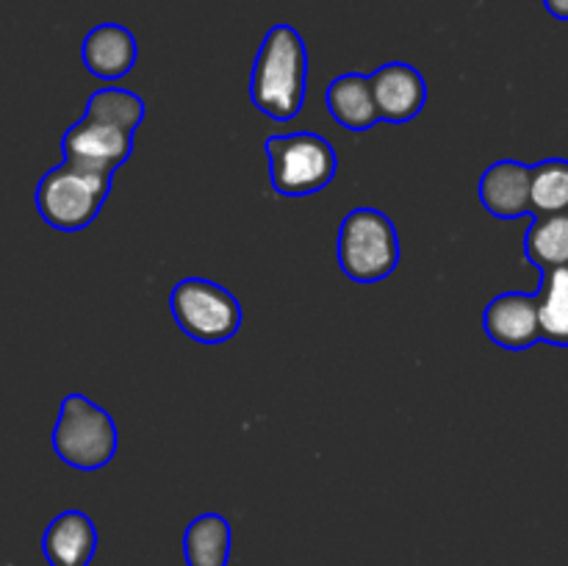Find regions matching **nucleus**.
<instances>
[{
	"label": "nucleus",
	"mask_w": 568,
	"mask_h": 566,
	"mask_svg": "<svg viewBox=\"0 0 568 566\" xmlns=\"http://www.w3.org/2000/svg\"><path fill=\"white\" fill-rule=\"evenodd\" d=\"M538 316H541V342L568 347V266L541 272L538 289Z\"/></svg>",
	"instance_id": "nucleus-16"
},
{
	"label": "nucleus",
	"mask_w": 568,
	"mask_h": 566,
	"mask_svg": "<svg viewBox=\"0 0 568 566\" xmlns=\"http://www.w3.org/2000/svg\"><path fill=\"white\" fill-rule=\"evenodd\" d=\"M308 87V50L297 28L272 26L255 53L250 100L270 120L288 122L300 114Z\"/></svg>",
	"instance_id": "nucleus-2"
},
{
	"label": "nucleus",
	"mask_w": 568,
	"mask_h": 566,
	"mask_svg": "<svg viewBox=\"0 0 568 566\" xmlns=\"http://www.w3.org/2000/svg\"><path fill=\"white\" fill-rule=\"evenodd\" d=\"M231 522L222 514H200L183 533L186 566H227L231 560Z\"/></svg>",
	"instance_id": "nucleus-14"
},
{
	"label": "nucleus",
	"mask_w": 568,
	"mask_h": 566,
	"mask_svg": "<svg viewBox=\"0 0 568 566\" xmlns=\"http://www.w3.org/2000/svg\"><path fill=\"white\" fill-rule=\"evenodd\" d=\"M144 120V100L131 89L103 87L87 100V111L61 137V153L83 170L114 175L133 153V133Z\"/></svg>",
	"instance_id": "nucleus-1"
},
{
	"label": "nucleus",
	"mask_w": 568,
	"mask_h": 566,
	"mask_svg": "<svg viewBox=\"0 0 568 566\" xmlns=\"http://www.w3.org/2000/svg\"><path fill=\"white\" fill-rule=\"evenodd\" d=\"M525 255L541 272L568 266V211L536 214L525 233Z\"/></svg>",
	"instance_id": "nucleus-15"
},
{
	"label": "nucleus",
	"mask_w": 568,
	"mask_h": 566,
	"mask_svg": "<svg viewBox=\"0 0 568 566\" xmlns=\"http://www.w3.org/2000/svg\"><path fill=\"white\" fill-rule=\"evenodd\" d=\"M272 189L283 198H308L336 178L338 159L320 133H277L266 139Z\"/></svg>",
	"instance_id": "nucleus-6"
},
{
	"label": "nucleus",
	"mask_w": 568,
	"mask_h": 566,
	"mask_svg": "<svg viewBox=\"0 0 568 566\" xmlns=\"http://www.w3.org/2000/svg\"><path fill=\"white\" fill-rule=\"evenodd\" d=\"M109 172L83 170V166L61 161L39 181L33 203L39 216L55 231H83L98 220L100 209L111 192Z\"/></svg>",
	"instance_id": "nucleus-3"
},
{
	"label": "nucleus",
	"mask_w": 568,
	"mask_h": 566,
	"mask_svg": "<svg viewBox=\"0 0 568 566\" xmlns=\"http://www.w3.org/2000/svg\"><path fill=\"white\" fill-rule=\"evenodd\" d=\"M483 331L497 347L521 353L541 342L538 297L527 292H503L483 311Z\"/></svg>",
	"instance_id": "nucleus-8"
},
{
	"label": "nucleus",
	"mask_w": 568,
	"mask_h": 566,
	"mask_svg": "<svg viewBox=\"0 0 568 566\" xmlns=\"http://www.w3.org/2000/svg\"><path fill=\"white\" fill-rule=\"evenodd\" d=\"M325 105L344 131L364 133L381 122L372 81L369 75H361V72H344L336 81H331L325 92Z\"/></svg>",
	"instance_id": "nucleus-13"
},
{
	"label": "nucleus",
	"mask_w": 568,
	"mask_h": 566,
	"mask_svg": "<svg viewBox=\"0 0 568 566\" xmlns=\"http://www.w3.org/2000/svg\"><path fill=\"white\" fill-rule=\"evenodd\" d=\"M170 311L178 327L189 338L203 344H222L242 327V305L236 294L227 292L209 277H183L170 292Z\"/></svg>",
	"instance_id": "nucleus-7"
},
{
	"label": "nucleus",
	"mask_w": 568,
	"mask_h": 566,
	"mask_svg": "<svg viewBox=\"0 0 568 566\" xmlns=\"http://www.w3.org/2000/svg\"><path fill=\"white\" fill-rule=\"evenodd\" d=\"M139 48L131 28L120 22H100L83 37L81 61L100 81H120L136 67Z\"/></svg>",
	"instance_id": "nucleus-11"
},
{
	"label": "nucleus",
	"mask_w": 568,
	"mask_h": 566,
	"mask_svg": "<svg viewBox=\"0 0 568 566\" xmlns=\"http://www.w3.org/2000/svg\"><path fill=\"white\" fill-rule=\"evenodd\" d=\"M544 9H547L555 20L568 22V0H544Z\"/></svg>",
	"instance_id": "nucleus-18"
},
{
	"label": "nucleus",
	"mask_w": 568,
	"mask_h": 566,
	"mask_svg": "<svg viewBox=\"0 0 568 566\" xmlns=\"http://www.w3.org/2000/svg\"><path fill=\"white\" fill-rule=\"evenodd\" d=\"M530 175L532 166L516 159L494 161L480 175L477 198L497 220H521V216L532 214Z\"/></svg>",
	"instance_id": "nucleus-10"
},
{
	"label": "nucleus",
	"mask_w": 568,
	"mask_h": 566,
	"mask_svg": "<svg viewBox=\"0 0 568 566\" xmlns=\"http://www.w3.org/2000/svg\"><path fill=\"white\" fill-rule=\"evenodd\" d=\"M383 122H410L427 103V81L416 67L388 61L369 75Z\"/></svg>",
	"instance_id": "nucleus-9"
},
{
	"label": "nucleus",
	"mask_w": 568,
	"mask_h": 566,
	"mask_svg": "<svg viewBox=\"0 0 568 566\" xmlns=\"http://www.w3.org/2000/svg\"><path fill=\"white\" fill-rule=\"evenodd\" d=\"M98 549V527L83 511H64L48 525L42 553L50 566H89Z\"/></svg>",
	"instance_id": "nucleus-12"
},
{
	"label": "nucleus",
	"mask_w": 568,
	"mask_h": 566,
	"mask_svg": "<svg viewBox=\"0 0 568 566\" xmlns=\"http://www.w3.org/2000/svg\"><path fill=\"white\" fill-rule=\"evenodd\" d=\"M338 266L355 283H377L399 264V236L381 209H353L338 228Z\"/></svg>",
	"instance_id": "nucleus-5"
},
{
	"label": "nucleus",
	"mask_w": 568,
	"mask_h": 566,
	"mask_svg": "<svg viewBox=\"0 0 568 566\" xmlns=\"http://www.w3.org/2000/svg\"><path fill=\"white\" fill-rule=\"evenodd\" d=\"M120 447L114 416L83 394H67L61 400L59 420L53 427V449L67 466L81 472L103 469Z\"/></svg>",
	"instance_id": "nucleus-4"
},
{
	"label": "nucleus",
	"mask_w": 568,
	"mask_h": 566,
	"mask_svg": "<svg viewBox=\"0 0 568 566\" xmlns=\"http://www.w3.org/2000/svg\"><path fill=\"white\" fill-rule=\"evenodd\" d=\"M530 200L532 214L568 211V159H547L532 166Z\"/></svg>",
	"instance_id": "nucleus-17"
}]
</instances>
